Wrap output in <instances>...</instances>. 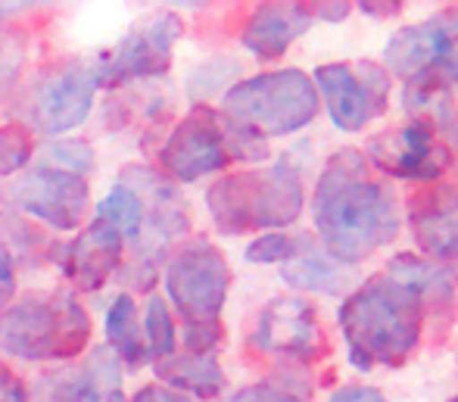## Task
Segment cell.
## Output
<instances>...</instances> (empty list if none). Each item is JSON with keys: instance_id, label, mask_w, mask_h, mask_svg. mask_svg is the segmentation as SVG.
<instances>
[{"instance_id": "cell-3", "label": "cell", "mask_w": 458, "mask_h": 402, "mask_svg": "<svg viewBox=\"0 0 458 402\" xmlns=\"http://www.w3.org/2000/svg\"><path fill=\"white\" fill-rule=\"evenodd\" d=\"M302 175L290 157L266 168L222 175L206 191V210L222 235L287 228L302 216Z\"/></svg>"}, {"instance_id": "cell-39", "label": "cell", "mask_w": 458, "mask_h": 402, "mask_svg": "<svg viewBox=\"0 0 458 402\" xmlns=\"http://www.w3.org/2000/svg\"><path fill=\"white\" fill-rule=\"evenodd\" d=\"M359 10L386 19V16H399V13H403V4H359Z\"/></svg>"}, {"instance_id": "cell-7", "label": "cell", "mask_w": 458, "mask_h": 402, "mask_svg": "<svg viewBox=\"0 0 458 402\" xmlns=\"http://www.w3.org/2000/svg\"><path fill=\"white\" fill-rule=\"evenodd\" d=\"M100 90L94 60H60L41 69L22 97V125L44 138H60L85 125Z\"/></svg>"}, {"instance_id": "cell-37", "label": "cell", "mask_w": 458, "mask_h": 402, "mask_svg": "<svg viewBox=\"0 0 458 402\" xmlns=\"http://www.w3.org/2000/svg\"><path fill=\"white\" fill-rule=\"evenodd\" d=\"M327 402H386L384 393L377 387H365V384H352V387H340Z\"/></svg>"}, {"instance_id": "cell-16", "label": "cell", "mask_w": 458, "mask_h": 402, "mask_svg": "<svg viewBox=\"0 0 458 402\" xmlns=\"http://www.w3.org/2000/svg\"><path fill=\"white\" fill-rule=\"evenodd\" d=\"M409 225L418 250L434 262H458V184L434 181L409 197Z\"/></svg>"}, {"instance_id": "cell-41", "label": "cell", "mask_w": 458, "mask_h": 402, "mask_svg": "<svg viewBox=\"0 0 458 402\" xmlns=\"http://www.w3.org/2000/svg\"><path fill=\"white\" fill-rule=\"evenodd\" d=\"M449 402H458V397H453V399H449Z\"/></svg>"}, {"instance_id": "cell-12", "label": "cell", "mask_w": 458, "mask_h": 402, "mask_svg": "<svg viewBox=\"0 0 458 402\" xmlns=\"http://www.w3.org/2000/svg\"><path fill=\"white\" fill-rule=\"evenodd\" d=\"M315 90L325 97L331 122L340 132H362L390 103V73L380 63H327L315 69Z\"/></svg>"}, {"instance_id": "cell-5", "label": "cell", "mask_w": 458, "mask_h": 402, "mask_svg": "<svg viewBox=\"0 0 458 402\" xmlns=\"http://www.w3.org/2000/svg\"><path fill=\"white\" fill-rule=\"evenodd\" d=\"M119 181L131 187L144 203V225H140L138 241L128 244L131 252L125 259L122 278L140 294H150L165 259L175 252L178 241H184L191 231V210H187V200L182 197L175 181H169L153 166H140V162L125 166Z\"/></svg>"}, {"instance_id": "cell-38", "label": "cell", "mask_w": 458, "mask_h": 402, "mask_svg": "<svg viewBox=\"0 0 458 402\" xmlns=\"http://www.w3.org/2000/svg\"><path fill=\"white\" fill-rule=\"evenodd\" d=\"M350 4H312L315 19H327V22H340V19L350 16Z\"/></svg>"}, {"instance_id": "cell-9", "label": "cell", "mask_w": 458, "mask_h": 402, "mask_svg": "<svg viewBox=\"0 0 458 402\" xmlns=\"http://www.w3.org/2000/svg\"><path fill=\"white\" fill-rule=\"evenodd\" d=\"M384 60L399 79L458 84V6H443L424 22L405 25L386 41Z\"/></svg>"}, {"instance_id": "cell-10", "label": "cell", "mask_w": 458, "mask_h": 402, "mask_svg": "<svg viewBox=\"0 0 458 402\" xmlns=\"http://www.w3.org/2000/svg\"><path fill=\"white\" fill-rule=\"evenodd\" d=\"M0 203L56 231H79L91 210V187L79 175L38 166L0 187Z\"/></svg>"}, {"instance_id": "cell-1", "label": "cell", "mask_w": 458, "mask_h": 402, "mask_svg": "<svg viewBox=\"0 0 458 402\" xmlns=\"http://www.w3.org/2000/svg\"><path fill=\"white\" fill-rule=\"evenodd\" d=\"M312 218L325 250L344 265L362 262L399 235L396 193L356 147L325 162L315 181Z\"/></svg>"}, {"instance_id": "cell-35", "label": "cell", "mask_w": 458, "mask_h": 402, "mask_svg": "<svg viewBox=\"0 0 458 402\" xmlns=\"http://www.w3.org/2000/svg\"><path fill=\"white\" fill-rule=\"evenodd\" d=\"M29 397L31 393L25 387V381L0 359V402H29Z\"/></svg>"}, {"instance_id": "cell-4", "label": "cell", "mask_w": 458, "mask_h": 402, "mask_svg": "<svg viewBox=\"0 0 458 402\" xmlns=\"http://www.w3.org/2000/svg\"><path fill=\"white\" fill-rule=\"evenodd\" d=\"M94 324L72 290L29 294L0 312V353L22 362H72L88 349Z\"/></svg>"}, {"instance_id": "cell-28", "label": "cell", "mask_w": 458, "mask_h": 402, "mask_svg": "<svg viewBox=\"0 0 458 402\" xmlns=\"http://www.w3.org/2000/svg\"><path fill=\"white\" fill-rule=\"evenodd\" d=\"M29 402H91V390H88L81 365H66L44 374L35 387V397H29Z\"/></svg>"}, {"instance_id": "cell-40", "label": "cell", "mask_w": 458, "mask_h": 402, "mask_svg": "<svg viewBox=\"0 0 458 402\" xmlns=\"http://www.w3.org/2000/svg\"><path fill=\"white\" fill-rule=\"evenodd\" d=\"M10 10H13L10 4H0V19H4V16H6V13H10Z\"/></svg>"}, {"instance_id": "cell-17", "label": "cell", "mask_w": 458, "mask_h": 402, "mask_svg": "<svg viewBox=\"0 0 458 402\" xmlns=\"http://www.w3.org/2000/svg\"><path fill=\"white\" fill-rule=\"evenodd\" d=\"M125 237L106 225L103 218H94L75 241L60 246V269L66 281L81 294L106 287V281L122 269L125 262Z\"/></svg>"}, {"instance_id": "cell-13", "label": "cell", "mask_w": 458, "mask_h": 402, "mask_svg": "<svg viewBox=\"0 0 458 402\" xmlns=\"http://www.w3.org/2000/svg\"><path fill=\"white\" fill-rule=\"evenodd\" d=\"M228 162L234 159H231L225 119L212 107H193L159 147V166L165 178L182 184L222 172Z\"/></svg>"}, {"instance_id": "cell-14", "label": "cell", "mask_w": 458, "mask_h": 402, "mask_svg": "<svg viewBox=\"0 0 458 402\" xmlns=\"http://www.w3.org/2000/svg\"><path fill=\"white\" fill-rule=\"evenodd\" d=\"M365 159L371 162L374 172L415 184H434L453 166V153L440 141V132L418 119L374 134L365 147Z\"/></svg>"}, {"instance_id": "cell-33", "label": "cell", "mask_w": 458, "mask_h": 402, "mask_svg": "<svg viewBox=\"0 0 458 402\" xmlns=\"http://www.w3.org/2000/svg\"><path fill=\"white\" fill-rule=\"evenodd\" d=\"M228 402H306V390L290 381H259V384L241 387Z\"/></svg>"}, {"instance_id": "cell-15", "label": "cell", "mask_w": 458, "mask_h": 402, "mask_svg": "<svg viewBox=\"0 0 458 402\" xmlns=\"http://www.w3.org/2000/svg\"><path fill=\"white\" fill-rule=\"evenodd\" d=\"M250 346L293 362H318L327 353L318 315L302 296H275L266 303L250 330Z\"/></svg>"}, {"instance_id": "cell-18", "label": "cell", "mask_w": 458, "mask_h": 402, "mask_svg": "<svg viewBox=\"0 0 458 402\" xmlns=\"http://www.w3.org/2000/svg\"><path fill=\"white\" fill-rule=\"evenodd\" d=\"M315 22L312 4H259L241 31L243 47L259 60H281Z\"/></svg>"}, {"instance_id": "cell-25", "label": "cell", "mask_w": 458, "mask_h": 402, "mask_svg": "<svg viewBox=\"0 0 458 402\" xmlns=\"http://www.w3.org/2000/svg\"><path fill=\"white\" fill-rule=\"evenodd\" d=\"M97 218L113 225V228L125 237V244H134L140 235V225H144V203H140V197L131 191V187L115 181L113 191H109L106 197L100 200V206H97Z\"/></svg>"}, {"instance_id": "cell-32", "label": "cell", "mask_w": 458, "mask_h": 402, "mask_svg": "<svg viewBox=\"0 0 458 402\" xmlns=\"http://www.w3.org/2000/svg\"><path fill=\"white\" fill-rule=\"evenodd\" d=\"M225 340V328L218 319H203V321H184L182 324V343L184 353L191 355H216V349Z\"/></svg>"}, {"instance_id": "cell-11", "label": "cell", "mask_w": 458, "mask_h": 402, "mask_svg": "<svg viewBox=\"0 0 458 402\" xmlns=\"http://www.w3.org/2000/svg\"><path fill=\"white\" fill-rule=\"evenodd\" d=\"M178 38H182V19L169 10L134 25L128 35H122L113 47L94 60L100 88H122V84L165 75Z\"/></svg>"}, {"instance_id": "cell-22", "label": "cell", "mask_w": 458, "mask_h": 402, "mask_svg": "<svg viewBox=\"0 0 458 402\" xmlns=\"http://www.w3.org/2000/svg\"><path fill=\"white\" fill-rule=\"evenodd\" d=\"M281 278L296 290H318V294H340L346 281L344 262L327 250H318L309 241H296V250L281 265Z\"/></svg>"}, {"instance_id": "cell-31", "label": "cell", "mask_w": 458, "mask_h": 402, "mask_svg": "<svg viewBox=\"0 0 458 402\" xmlns=\"http://www.w3.org/2000/svg\"><path fill=\"white\" fill-rule=\"evenodd\" d=\"M44 166L85 178L94 168V150L85 138H56L44 150Z\"/></svg>"}, {"instance_id": "cell-34", "label": "cell", "mask_w": 458, "mask_h": 402, "mask_svg": "<svg viewBox=\"0 0 458 402\" xmlns=\"http://www.w3.org/2000/svg\"><path fill=\"white\" fill-rule=\"evenodd\" d=\"M296 250V241L290 235L272 231V235H259L253 244L247 246V262L250 265H272V262H287Z\"/></svg>"}, {"instance_id": "cell-20", "label": "cell", "mask_w": 458, "mask_h": 402, "mask_svg": "<svg viewBox=\"0 0 458 402\" xmlns=\"http://www.w3.org/2000/svg\"><path fill=\"white\" fill-rule=\"evenodd\" d=\"M44 246L47 241L41 231L10 212H0V312L16 296L19 265H29V259H35Z\"/></svg>"}, {"instance_id": "cell-19", "label": "cell", "mask_w": 458, "mask_h": 402, "mask_svg": "<svg viewBox=\"0 0 458 402\" xmlns=\"http://www.w3.org/2000/svg\"><path fill=\"white\" fill-rule=\"evenodd\" d=\"M153 374L159 378V384L172 387V390L184 393V397H197V399L222 397L225 384H228V378H225L216 355L172 353V355H165V359L153 362Z\"/></svg>"}, {"instance_id": "cell-23", "label": "cell", "mask_w": 458, "mask_h": 402, "mask_svg": "<svg viewBox=\"0 0 458 402\" xmlns=\"http://www.w3.org/2000/svg\"><path fill=\"white\" fill-rule=\"evenodd\" d=\"M103 330H106V346L119 355V362L128 372H134V368H140L150 359L144 346V334H140V319H138V309H134V296L128 294V290L109 303Z\"/></svg>"}, {"instance_id": "cell-29", "label": "cell", "mask_w": 458, "mask_h": 402, "mask_svg": "<svg viewBox=\"0 0 458 402\" xmlns=\"http://www.w3.org/2000/svg\"><path fill=\"white\" fill-rule=\"evenodd\" d=\"M29 63V41L13 25H0V103L10 100Z\"/></svg>"}, {"instance_id": "cell-21", "label": "cell", "mask_w": 458, "mask_h": 402, "mask_svg": "<svg viewBox=\"0 0 458 402\" xmlns=\"http://www.w3.org/2000/svg\"><path fill=\"white\" fill-rule=\"evenodd\" d=\"M384 271L393 278H399L403 284H409V287L424 300V306H446V303L455 296V287H458L455 265L434 262V259H424V256H411V252L393 256Z\"/></svg>"}, {"instance_id": "cell-24", "label": "cell", "mask_w": 458, "mask_h": 402, "mask_svg": "<svg viewBox=\"0 0 458 402\" xmlns=\"http://www.w3.org/2000/svg\"><path fill=\"white\" fill-rule=\"evenodd\" d=\"M403 107L411 119L428 122L434 132L453 125L455 103H453V84L440 79H411L405 81L403 90Z\"/></svg>"}, {"instance_id": "cell-8", "label": "cell", "mask_w": 458, "mask_h": 402, "mask_svg": "<svg viewBox=\"0 0 458 402\" xmlns=\"http://www.w3.org/2000/svg\"><path fill=\"white\" fill-rule=\"evenodd\" d=\"M163 284L184 321L218 319L231 290V265L209 237H191L165 259Z\"/></svg>"}, {"instance_id": "cell-36", "label": "cell", "mask_w": 458, "mask_h": 402, "mask_svg": "<svg viewBox=\"0 0 458 402\" xmlns=\"http://www.w3.org/2000/svg\"><path fill=\"white\" fill-rule=\"evenodd\" d=\"M125 402H191V397H184V393L172 390V387H165V384H144Z\"/></svg>"}, {"instance_id": "cell-2", "label": "cell", "mask_w": 458, "mask_h": 402, "mask_svg": "<svg viewBox=\"0 0 458 402\" xmlns=\"http://www.w3.org/2000/svg\"><path fill=\"white\" fill-rule=\"evenodd\" d=\"M424 300L399 278L380 275L359 284L340 306L346 353L356 368H399L421 340Z\"/></svg>"}, {"instance_id": "cell-27", "label": "cell", "mask_w": 458, "mask_h": 402, "mask_svg": "<svg viewBox=\"0 0 458 402\" xmlns=\"http://www.w3.org/2000/svg\"><path fill=\"white\" fill-rule=\"evenodd\" d=\"M140 334H144V346L147 355L153 362L165 359V355L175 353L178 343V330H175V319H172V309L163 296L150 294L144 303V321H140Z\"/></svg>"}, {"instance_id": "cell-30", "label": "cell", "mask_w": 458, "mask_h": 402, "mask_svg": "<svg viewBox=\"0 0 458 402\" xmlns=\"http://www.w3.org/2000/svg\"><path fill=\"white\" fill-rule=\"evenodd\" d=\"M35 138L22 122H6L0 125V178L19 175L31 162Z\"/></svg>"}, {"instance_id": "cell-6", "label": "cell", "mask_w": 458, "mask_h": 402, "mask_svg": "<svg viewBox=\"0 0 458 402\" xmlns=\"http://www.w3.org/2000/svg\"><path fill=\"white\" fill-rule=\"evenodd\" d=\"M318 115V90L302 69H275L241 79L222 97V119L259 141L284 138Z\"/></svg>"}, {"instance_id": "cell-26", "label": "cell", "mask_w": 458, "mask_h": 402, "mask_svg": "<svg viewBox=\"0 0 458 402\" xmlns=\"http://www.w3.org/2000/svg\"><path fill=\"white\" fill-rule=\"evenodd\" d=\"M237 81H241V63L231 56H212L187 75V97L193 100V107H206L209 97H216L218 90L228 94Z\"/></svg>"}]
</instances>
